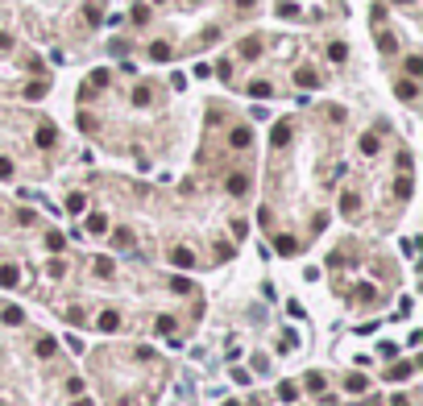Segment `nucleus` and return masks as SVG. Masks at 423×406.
I'll list each match as a JSON object with an SVG mask.
<instances>
[{
    "instance_id": "8",
    "label": "nucleus",
    "mask_w": 423,
    "mask_h": 406,
    "mask_svg": "<svg viewBox=\"0 0 423 406\" xmlns=\"http://www.w3.org/2000/svg\"><path fill=\"white\" fill-rule=\"evenodd\" d=\"M249 96H253V100H270V96H274V87H270L266 79H253V83H249Z\"/></svg>"
},
{
    "instance_id": "13",
    "label": "nucleus",
    "mask_w": 423,
    "mask_h": 406,
    "mask_svg": "<svg viewBox=\"0 0 423 406\" xmlns=\"http://www.w3.org/2000/svg\"><path fill=\"white\" fill-rule=\"evenodd\" d=\"M0 319H5V323H13V328H17V323L25 319V311H21V307H5V311H0Z\"/></svg>"
},
{
    "instance_id": "28",
    "label": "nucleus",
    "mask_w": 423,
    "mask_h": 406,
    "mask_svg": "<svg viewBox=\"0 0 423 406\" xmlns=\"http://www.w3.org/2000/svg\"><path fill=\"white\" fill-rule=\"evenodd\" d=\"M46 245L54 249V253H63V245H67V236H63V232H50V236H46Z\"/></svg>"
},
{
    "instance_id": "12",
    "label": "nucleus",
    "mask_w": 423,
    "mask_h": 406,
    "mask_svg": "<svg viewBox=\"0 0 423 406\" xmlns=\"http://www.w3.org/2000/svg\"><path fill=\"white\" fill-rule=\"evenodd\" d=\"M274 249H278L282 257H290L295 249H299V240H295V236H278V240H274Z\"/></svg>"
},
{
    "instance_id": "41",
    "label": "nucleus",
    "mask_w": 423,
    "mask_h": 406,
    "mask_svg": "<svg viewBox=\"0 0 423 406\" xmlns=\"http://www.w3.org/2000/svg\"><path fill=\"white\" fill-rule=\"evenodd\" d=\"M0 406H5V402H0Z\"/></svg>"
},
{
    "instance_id": "29",
    "label": "nucleus",
    "mask_w": 423,
    "mask_h": 406,
    "mask_svg": "<svg viewBox=\"0 0 423 406\" xmlns=\"http://www.w3.org/2000/svg\"><path fill=\"white\" fill-rule=\"evenodd\" d=\"M303 382H307V390H324V373H315V369H311Z\"/></svg>"
},
{
    "instance_id": "11",
    "label": "nucleus",
    "mask_w": 423,
    "mask_h": 406,
    "mask_svg": "<svg viewBox=\"0 0 423 406\" xmlns=\"http://www.w3.org/2000/svg\"><path fill=\"white\" fill-rule=\"evenodd\" d=\"M394 91H399V100H415V96H419V87H415V79H403V83H399Z\"/></svg>"
},
{
    "instance_id": "35",
    "label": "nucleus",
    "mask_w": 423,
    "mask_h": 406,
    "mask_svg": "<svg viewBox=\"0 0 423 406\" xmlns=\"http://www.w3.org/2000/svg\"><path fill=\"white\" fill-rule=\"evenodd\" d=\"M67 394H75V398H79V394H83V382H79V377H71V382H67Z\"/></svg>"
},
{
    "instance_id": "40",
    "label": "nucleus",
    "mask_w": 423,
    "mask_h": 406,
    "mask_svg": "<svg viewBox=\"0 0 423 406\" xmlns=\"http://www.w3.org/2000/svg\"><path fill=\"white\" fill-rule=\"evenodd\" d=\"M399 5H411V0H399Z\"/></svg>"
},
{
    "instance_id": "34",
    "label": "nucleus",
    "mask_w": 423,
    "mask_h": 406,
    "mask_svg": "<svg viewBox=\"0 0 423 406\" xmlns=\"http://www.w3.org/2000/svg\"><path fill=\"white\" fill-rule=\"evenodd\" d=\"M349 390H353V394H361V390H365V377H361V373H357V377H349Z\"/></svg>"
},
{
    "instance_id": "31",
    "label": "nucleus",
    "mask_w": 423,
    "mask_h": 406,
    "mask_svg": "<svg viewBox=\"0 0 423 406\" xmlns=\"http://www.w3.org/2000/svg\"><path fill=\"white\" fill-rule=\"evenodd\" d=\"M170 290H174V294H187V290H191V282H187V278H174V282H170Z\"/></svg>"
},
{
    "instance_id": "1",
    "label": "nucleus",
    "mask_w": 423,
    "mask_h": 406,
    "mask_svg": "<svg viewBox=\"0 0 423 406\" xmlns=\"http://www.w3.org/2000/svg\"><path fill=\"white\" fill-rule=\"evenodd\" d=\"M170 261H174L178 269H191V265H195V253H191L187 245H174V249H170Z\"/></svg>"
},
{
    "instance_id": "36",
    "label": "nucleus",
    "mask_w": 423,
    "mask_h": 406,
    "mask_svg": "<svg viewBox=\"0 0 423 406\" xmlns=\"http://www.w3.org/2000/svg\"><path fill=\"white\" fill-rule=\"evenodd\" d=\"M0 178H13V162L9 158H0Z\"/></svg>"
},
{
    "instance_id": "5",
    "label": "nucleus",
    "mask_w": 423,
    "mask_h": 406,
    "mask_svg": "<svg viewBox=\"0 0 423 406\" xmlns=\"http://www.w3.org/2000/svg\"><path fill=\"white\" fill-rule=\"evenodd\" d=\"M232 149H249V141H253V129H245V124H241V129H232Z\"/></svg>"
},
{
    "instance_id": "16",
    "label": "nucleus",
    "mask_w": 423,
    "mask_h": 406,
    "mask_svg": "<svg viewBox=\"0 0 423 406\" xmlns=\"http://www.w3.org/2000/svg\"><path fill=\"white\" fill-rule=\"evenodd\" d=\"M241 54H245V58H257V54H261V42H257V38H245V42H241Z\"/></svg>"
},
{
    "instance_id": "2",
    "label": "nucleus",
    "mask_w": 423,
    "mask_h": 406,
    "mask_svg": "<svg viewBox=\"0 0 423 406\" xmlns=\"http://www.w3.org/2000/svg\"><path fill=\"white\" fill-rule=\"evenodd\" d=\"M21 282V269L13 265V261H5V265H0V286H5V290H13Z\"/></svg>"
},
{
    "instance_id": "38",
    "label": "nucleus",
    "mask_w": 423,
    "mask_h": 406,
    "mask_svg": "<svg viewBox=\"0 0 423 406\" xmlns=\"http://www.w3.org/2000/svg\"><path fill=\"white\" fill-rule=\"evenodd\" d=\"M75 406H92V402H87V398H79V402H75Z\"/></svg>"
},
{
    "instance_id": "39",
    "label": "nucleus",
    "mask_w": 423,
    "mask_h": 406,
    "mask_svg": "<svg viewBox=\"0 0 423 406\" xmlns=\"http://www.w3.org/2000/svg\"><path fill=\"white\" fill-rule=\"evenodd\" d=\"M224 406H241V402H224Z\"/></svg>"
},
{
    "instance_id": "23",
    "label": "nucleus",
    "mask_w": 423,
    "mask_h": 406,
    "mask_svg": "<svg viewBox=\"0 0 423 406\" xmlns=\"http://www.w3.org/2000/svg\"><path fill=\"white\" fill-rule=\"evenodd\" d=\"M42 96H46V83H42V79L25 87V100H42Z\"/></svg>"
},
{
    "instance_id": "15",
    "label": "nucleus",
    "mask_w": 423,
    "mask_h": 406,
    "mask_svg": "<svg viewBox=\"0 0 423 406\" xmlns=\"http://www.w3.org/2000/svg\"><path fill=\"white\" fill-rule=\"evenodd\" d=\"M328 58H332V62H345V58H349V46H345V42H332V46H328Z\"/></svg>"
},
{
    "instance_id": "37",
    "label": "nucleus",
    "mask_w": 423,
    "mask_h": 406,
    "mask_svg": "<svg viewBox=\"0 0 423 406\" xmlns=\"http://www.w3.org/2000/svg\"><path fill=\"white\" fill-rule=\"evenodd\" d=\"M236 5H241V9H253V0H236Z\"/></svg>"
},
{
    "instance_id": "22",
    "label": "nucleus",
    "mask_w": 423,
    "mask_h": 406,
    "mask_svg": "<svg viewBox=\"0 0 423 406\" xmlns=\"http://www.w3.org/2000/svg\"><path fill=\"white\" fill-rule=\"evenodd\" d=\"M149 58H158V62H166V58H170V46H166V42H154V46H149Z\"/></svg>"
},
{
    "instance_id": "17",
    "label": "nucleus",
    "mask_w": 423,
    "mask_h": 406,
    "mask_svg": "<svg viewBox=\"0 0 423 406\" xmlns=\"http://www.w3.org/2000/svg\"><path fill=\"white\" fill-rule=\"evenodd\" d=\"M104 228H108V220H104L100 211H92V215H87V232H104Z\"/></svg>"
},
{
    "instance_id": "21",
    "label": "nucleus",
    "mask_w": 423,
    "mask_h": 406,
    "mask_svg": "<svg viewBox=\"0 0 423 406\" xmlns=\"http://www.w3.org/2000/svg\"><path fill=\"white\" fill-rule=\"evenodd\" d=\"M54 353H58V340H50V336L38 340V357H54Z\"/></svg>"
},
{
    "instance_id": "14",
    "label": "nucleus",
    "mask_w": 423,
    "mask_h": 406,
    "mask_svg": "<svg viewBox=\"0 0 423 406\" xmlns=\"http://www.w3.org/2000/svg\"><path fill=\"white\" fill-rule=\"evenodd\" d=\"M278 398H282V402H299V386H295V382H282V386H278Z\"/></svg>"
},
{
    "instance_id": "26",
    "label": "nucleus",
    "mask_w": 423,
    "mask_h": 406,
    "mask_svg": "<svg viewBox=\"0 0 423 406\" xmlns=\"http://www.w3.org/2000/svg\"><path fill=\"white\" fill-rule=\"evenodd\" d=\"M407 75H411V79H419V75H423V58H415V54L407 58Z\"/></svg>"
},
{
    "instance_id": "27",
    "label": "nucleus",
    "mask_w": 423,
    "mask_h": 406,
    "mask_svg": "<svg viewBox=\"0 0 423 406\" xmlns=\"http://www.w3.org/2000/svg\"><path fill=\"white\" fill-rule=\"evenodd\" d=\"M154 328H158L162 336H170V332H174V315H158V323H154Z\"/></svg>"
},
{
    "instance_id": "33",
    "label": "nucleus",
    "mask_w": 423,
    "mask_h": 406,
    "mask_svg": "<svg viewBox=\"0 0 423 406\" xmlns=\"http://www.w3.org/2000/svg\"><path fill=\"white\" fill-rule=\"evenodd\" d=\"M133 21H137V25H145V21H149V9H145V5H137V9H133Z\"/></svg>"
},
{
    "instance_id": "6",
    "label": "nucleus",
    "mask_w": 423,
    "mask_h": 406,
    "mask_svg": "<svg viewBox=\"0 0 423 406\" xmlns=\"http://www.w3.org/2000/svg\"><path fill=\"white\" fill-rule=\"evenodd\" d=\"M34 141H38L42 149H50V145L58 141V129H54V124H42V129H38V137H34Z\"/></svg>"
},
{
    "instance_id": "3",
    "label": "nucleus",
    "mask_w": 423,
    "mask_h": 406,
    "mask_svg": "<svg viewBox=\"0 0 423 406\" xmlns=\"http://www.w3.org/2000/svg\"><path fill=\"white\" fill-rule=\"evenodd\" d=\"M286 141H290V120H278V124H274V133H270V145L282 149Z\"/></svg>"
},
{
    "instance_id": "25",
    "label": "nucleus",
    "mask_w": 423,
    "mask_h": 406,
    "mask_svg": "<svg viewBox=\"0 0 423 406\" xmlns=\"http://www.w3.org/2000/svg\"><path fill=\"white\" fill-rule=\"evenodd\" d=\"M361 153H369V158L378 153V137H374V133H365V137H361Z\"/></svg>"
},
{
    "instance_id": "7",
    "label": "nucleus",
    "mask_w": 423,
    "mask_h": 406,
    "mask_svg": "<svg viewBox=\"0 0 423 406\" xmlns=\"http://www.w3.org/2000/svg\"><path fill=\"white\" fill-rule=\"evenodd\" d=\"M224 186H228V195H245V191H249V178H245V174H228Z\"/></svg>"
},
{
    "instance_id": "19",
    "label": "nucleus",
    "mask_w": 423,
    "mask_h": 406,
    "mask_svg": "<svg viewBox=\"0 0 423 406\" xmlns=\"http://www.w3.org/2000/svg\"><path fill=\"white\" fill-rule=\"evenodd\" d=\"M357 207H361V203H357V195H353V191H345V195H340V211H345V215H353Z\"/></svg>"
},
{
    "instance_id": "30",
    "label": "nucleus",
    "mask_w": 423,
    "mask_h": 406,
    "mask_svg": "<svg viewBox=\"0 0 423 406\" xmlns=\"http://www.w3.org/2000/svg\"><path fill=\"white\" fill-rule=\"evenodd\" d=\"M87 87H108V71H92V79H87Z\"/></svg>"
},
{
    "instance_id": "10",
    "label": "nucleus",
    "mask_w": 423,
    "mask_h": 406,
    "mask_svg": "<svg viewBox=\"0 0 423 406\" xmlns=\"http://www.w3.org/2000/svg\"><path fill=\"white\" fill-rule=\"evenodd\" d=\"M96 328H100V332H116V328H120V315H116V311H104Z\"/></svg>"
},
{
    "instance_id": "18",
    "label": "nucleus",
    "mask_w": 423,
    "mask_h": 406,
    "mask_svg": "<svg viewBox=\"0 0 423 406\" xmlns=\"http://www.w3.org/2000/svg\"><path fill=\"white\" fill-rule=\"evenodd\" d=\"M67 207H71V211H83V207H87V195H83V191H71V195H67Z\"/></svg>"
},
{
    "instance_id": "4",
    "label": "nucleus",
    "mask_w": 423,
    "mask_h": 406,
    "mask_svg": "<svg viewBox=\"0 0 423 406\" xmlns=\"http://www.w3.org/2000/svg\"><path fill=\"white\" fill-rule=\"evenodd\" d=\"M411 373H415V365H411V361H399V365H390V369H386V377H390V382H407Z\"/></svg>"
},
{
    "instance_id": "24",
    "label": "nucleus",
    "mask_w": 423,
    "mask_h": 406,
    "mask_svg": "<svg viewBox=\"0 0 423 406\" xmlns=\"http://www.w3.org/2000/svg\"><path fill=\"white\" fill-rule=\"evenodd\" d=\"M96 274H100V278H112V274H116L112 257H100V261H96Z\"/></svg>"
},
{
    "instance_id": "9",
    "label": "nucleus",
    "mask_w": 423,
    "mask_h": 406,
    "mask_svg": "<svg viewBox=\"0 0 423 406\" xmlns=\"http://www.w3.org/2000/svg\"><path fill=\"white\" fill-rule=\"evenodd\" d=\"M295 83H299V87H315V83H320V75H315L311 67H299V71H295Z\"/></svg>"
},
{
    "instance_id": "32",
    "label": "nucleus",
    "mask_w": 423,
    "mask_h": 406,
    "mask_svg": "<svg viewBox=\"0 0 423 406\" xmlns=\"http://www.w3.org/2000/svg\"><path fill=\"white\" fill-rule=\"evenodd\" d=\"M245 232H249V224H245V220H232V236H236V240H245Z\"/></svg>"
},
{
    "instance_id": "20",
    "label": "nucleus",
    "mask_w": 423,
    "mask_h": 406,
    "mask_svg": "<svg viewBox=\"0 0 423 406\" xmlns=\"http://www.w3.org/2000/svg\"><path fill=\"white\" fill-rule=\"evenodd\" d=\"M411 191H415V186H411V178L403 174V178L394 182V195H399V199H411Z\"/></svg>"
}]
</instances>
